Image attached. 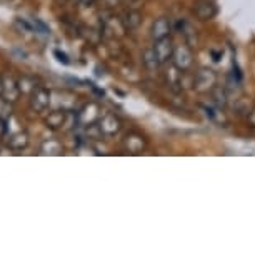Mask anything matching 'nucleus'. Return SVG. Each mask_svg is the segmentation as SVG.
<instances>
[{
    "label": "nucleus",
    "instance_id": "24",
    "mask_svg": "<svg viewBox=\"0 0 255 255\" xmlns=\"http://www.w3.org/2000/svg\"><path fill=\"white\" fill-rule=\"evenodd\" d=\"M104 2H105V5H107V7H115L120 0H104Z\"/></svg>",
    "mask_w": 255,
    "mask_h": 255
},
{
    "label": "nucleus",
    "instance_id": "17",
    "mask_svg": "<svg viewBox=\"0 0 255 255\" xmlns=\"http://www.w3.org/2000/svg\"><path fill=\"white\" fill-rule=\"evenodd\" d=\"M180 25V33L184 35V38H185V44H189L190 47H195V44H197V33H195V30H194V27L190 25V23H187V22H182V23H179Z\"/></svg>",
    "mask_w": 255,
    "mask_h": 255
},
{
    "label": "nucleus",
    "instance_id": "16",
    "mask_svg": "<svg viewBox=\"0 0 255 255\" xmlns=\"http://www.w3.org/2000/svg\"><path fill=\"white\" fill-rule=\"evenodd\" d=\"M37 87H38L37 80L33 79V77L23 75L22 79H18V89H20V94L22 95H30Z\"/></svg>",
    "mask_w": 255,
    "mask_h": 255
},
{
    "label": "nucleus",
    "instance_id": "1",
    "mask_svg": "<svg viewBox=\"0 0 255 255\" xmlns=\"http://www.w3.org/2000/svg\"><path fill=\"white\" fill-rule=\"evenodd\" d=\"M217 85V74L212 69H200L192 79V87L199 94H209Z\"/></svg>",
    "mask_w": 255,
    "mask_h": 255
},
{
    "label": "nucleus",
    "instance_id": "12",
    "mask_svg": "<svg viewBox=\"0 0 255 255\" xmlns=\"http://www.w3.org/2000/svg\"><path fill=\"white\" fill-rule=\"evenodd\" d=\"M142 23V12L137 8H130V10L125 12L122 18V25L127 32H135Z\"/></svg>",
    "mask_w": 255,
    "mask_h": 255
},
{
    "label": "nucleus",
    "instance_id": "26",
    "mask_svg": "<svg viewBox=\"0 0 255 255\" xmlns=\"http://www.w3.org/2000/svg\"><path fill=\"white\" fill-rule=\"evenodd\" d=\"M0 95H2V75H0Z\"/></svg>",
    "mask_w": 255,
    "mask_h": 255
},
{
    "label": "nucleus",
    "instance_id": "9",
    "mask_svg": "<svg viewBox=\"0 0 255 255\" xmlns=\"http://www.w3.org/2000/svg\"><path fill=\"white\" fill-rule=\"evenodd\" d=\"M2 95L10 102H17V99L22 95L18 89V80L12 75H2Z\"/></svg>",
    "mask_w": 255,
    "mask_h": 255
},
{
    "label": "nucleus",
    "instance_id": "4",
    "mask_svg": "<svg viewBox=\"0 0 255 255\" xmlns=\"http://www.w3.org/2000/svg\"><path fill=\"white\" fill-rule=\"evenodd\" d=\"M50 105V90L38 85V87L30 94V107L33 112L42 114L49 109Z\"/></svg>",
    "mask_w": 255,
    "mask_h": 255
},
{
    "label": "nucleus",
    "instance_id": "10",
    "mask_svg": "<svg viewBox=\"0 0 255 255\" xmlns=\"http://www.w3.org/2000/svg\"><path fill=\"white\" fill-rule=\"evenodd\" d=\"M182 74H184V72L177 69L172 62H170V65L167 67V70L163 72L165 84L172 92H179V90H182Z\"/></svg>",
    "mask_w": 255,
    "mask_h": 255
},
{
    "label": "nucleus",
    "instance_id": "25",
    "mask_svg": "<svg viewBox=\"0 0 255 255\" xmlns=\"http://www.w3.org/2000/svg\"><path fill=\"white\" fill-rule=\"evenodd\" d=\"M94 3V0H80V5L82 7H90Z\"/></svg>",
    "mask_w": 255,
    "mask_h": 255
},
{
    "label": "nucleus",
    "instance_id": "11",
    "mask_svg": "<svg viewBox=\"0 0 255 255\" xmlns=\"http://www.w3.org/2000/svg\"><path fill=\"white\" fill-rule=\"evenodd\" d=\"M28 142H30L28 133L25 130H18V132H13L12 135H8L7 147L13 152H20V150H25L28 147Z\"/></svg>",
    "mask_w": 255,
    "mask_h": 255
},
{
    "label": "nucleus",
    "instance_id": "19",
    "mask_svg": "<svg viewBox=\"0 0 255 255\" xmlns=\"http://www.w3.org/2000/svg\"><path fill=\"white\" fill-rule=\"evenodd\" d=\"M42 152L44 153H50V155H59L62 152V143L59 140H45L42 143Z\"/></svg>",
    "mask_w": 255,
    "mask_h": 255
},
{
    "label": "nucleus",
    "instance_id": "13",
    "mask_svg": "<svg viewBox=\"0 0 255 255\" xmlns=\"http://www.w3.org/2000/svg\"><path fill=\"white\" fill-rule=\"evenodd\" d=\"M142 65L145 67V70H148V72H158V69L162 67L160 60H158V57L155 54V50H153V47L143 50V54H142Z\"/></svg>",
    "mask_w": 255,
    "mask_h": 255
},
{
    "label": "nucleus",
    "instance_id": "14",
    "mask_svg": "<svg viewBox=\"0 0 255 255\" xmlns=\"http://www.w3.org/2000/svg\"><path fill=\"white\" fill-rule=\"evenodd\" d=\"M65 120H67L65 110H54V112H50L49 117L45 119V124L52 130H60V128H65Z\"/></svg>",
    "mask_w": 255,
    "mask_h": 255
},
{
    "label": "nucleus",
    "instance_id": "3",
    "mask_svg": "<svg viewBox=\"0 0 255 255\" xmlns=\"http://www.w3.org/2000/svg\"><path fill=\"white\" fill-rule=\"evenodd\" d=\"M152 47H153V50H155V54L162 65L170 64L172 57H174V50H175V45L170 37H163V38H158V40H153Z\"/></svg>",
    "mask_w": 255,
    "mask_h": 255
},
{
    "label": "nucleus",
    "instance_id": "20",
    "mask_svg": "<svg viewBox=\"0 0 255 255\" xmlns=\"http://www.w3.org/2000/svg\"><path fill=\"white\" fill-rule=\"evenodd\" d=\"M87 135H89V138H94V140H100V138L104 137V133L100 130L99 124H90L87 128Z\"/></svg>",
    "mask_w": 255,
    "mask_h": 255
},
{
    "label": "nucleus",
    "instance_id": "15",
    "mask_svg": "<svg viewBox=\"0 0 255 255\" xmlns=\"http://www.w3.org/2000/svg\"><path fill=\"white\" fill-rule=\"evenodd\" d=\"M212 102H214L215 107H219L220 110L227 107L229 104V95H227V89H222V87H214L212 90Z\"/></svg>",
    "mask_w": 255,
    "mask_h": 255
},
{
    "label": "nucleus",
    "instance_id": "5",
    "mask_svg": "<svg viewBox=\"0 0 255 255\" xmlns=\"http://www.w3.org/2000/svg\"><path fill=\"white\" fill-rule=\"evenodd\" d=\"M192 12H194V15L199 18V20L207 22L217 15V5H215L212 0H197L194 3Z\"/></svg>",
    "mask_w": 255,
    "mask_h": 255
},
{
    "label": "nucleus",
    "instance_id": "22",
    "mask_svg": "<svg viewBox=\"0 0 255 255\" xmlns=\"http://www.w3.org/2000/svg\"><path fill=\"white\" fill-rule=\"evenodd\" d=\"M54 55L57 57V60H59L60 64H64V65H69V64H70L69 57H67V54H64V52H60V50H55V52H54Z\"/></svg>",
    "mask_w": 255,
    "mask_h": 255
},
{
    "label": "nucleus",
    "instance_id": "7",
    "mask_svg": "<svg viewBox=\"0 0 255 255\" xmlns=\"http://www.w3.org/2000/svg\"><path fill=\"white\" fill-rule=\"evenodd\" d=\"M145 147H147V140L140 133L128 132L127 135L124 137V148L128 153H140L145 150Z\"/></svg>",
    "mask_w": 255,
    "mask_h": 255
},
{
    "label": "nucleus",
    "instance_id": "27",
    "mask_svg": "<svg viewBox=\"0 0 255 255\" xmlns=\"http://www.w3.org/2000/svg\"><path fill=\"white\" fill-rule=\"evenodd\" d=\"M57 2H62V3H65V2H67V0H57Z\"/></svg>",
    "mask_w": 255,
    "mask_h": 255
},
{
    "label": "nucleus",
    "instance_id": "2",
    "mask_svg": "<svg viewBox=\"0 0 255 255\" xmlns=\"http://www.w3.org/2000/svg\"><path fill=\"white\" fill-rule=\"evenodd\" d=\"M172 64L182 72H189L194 65V52L189 44L175 45L174 57H172Z\"/></svg>",
    "mask_w": 255,
    "mask_h": 255
},
{
    "label": "nucleus",
    "instance_id": "6",
    "mask_svg": "<svg viewBox=\"0 0 255 255\" xmlns=\"http://www.w3.org/2000/svg\"><path fill=\"white\" fill-rule=\"evenodd\" d=\"M99 127L105 137H114V135H117L120 132V128H122V122H120V119L115 114H105L104 117L100 119Z\"/></svg>",
    "mask_w": 255,
    "mask_h": 255
},
{
    "label": "nucleus",
    "instance_id": "18",
    "mask_svg": "<svg viewBox=\"0 0 255 255\" xmlns=\"http://www.w3.org/2000/svg\"><path fill=\"white\" fill-rule=\"evenodd\" d=\"M12 104L13 102L7 100L3 95H0V120H7V122H8V119H10V115L13 112Z\"/></svg>",
    "mask_w": 255,
    "mask_h": 255
},
{
    "label": "nucleus",
    "instance_id": "21",
    "mask_svg": "<svg viewBox=\"0 0 255 255\" xmlns=\"http://www.w3.org/2000/svg\"><path fill=\"white\" fill-rule=\"evenodd\" d=\"M7 132H8V122L7 120H0V142L7 137Z\"/></svg>",
    "mask_w": 255,
    "mask_h": 255
},
{
    "label": "nucleus",
    "instance_id": "23",
    "mask_svg": "<svg viewBox=\"0 0 255 255\" xmlns=\"http://www.w3.org/2000/svg\"><path fill=\"white\" fill-rule=\"evenodd\" d=\"M247 120H249L250 127H255V107L250 109V112H249V115H247Z\"/></svg>",
    "mask_w": 255,
    "mask_h": 255
},
{
    "label": "nucleus",
    "instance_id": "8",
    "mask_svg": "<svg viewBox=\"0 0 255 255\" xmlns=\"http://www.w3.org/2000/svg\"><path fill=\"white\" fill-rule=\"evenodd\" d=\"M170 32H172V22L168 17H158L152 22V27H150L152 40H158V38H163V37H170Z\"/></svg>",
    "mask_w": 255,
    "mask_h": 255
}]
</instances>
